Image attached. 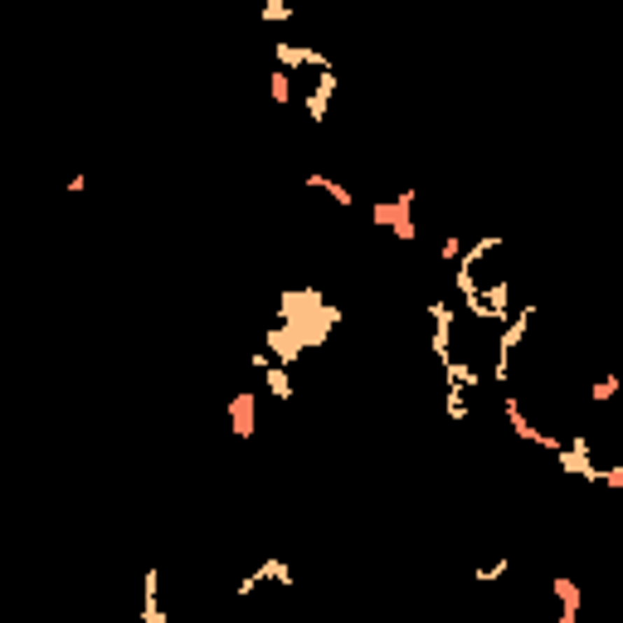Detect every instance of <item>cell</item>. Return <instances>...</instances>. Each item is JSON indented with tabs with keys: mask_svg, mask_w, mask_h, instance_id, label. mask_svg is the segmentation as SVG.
I'll list each match as a JSON object with an SVG mask.
<instances>
[{
	"mask_svg": "<svg viewBox=\"0 0 623 623\" xmlns=\"http://www.w3.org/2000/svg\"><path fill=\"white\" fill-rule=\"evenodd\" d=\"M331 93H336V69L316 74V88L307 93V117H312V122H321V117H326V103H331Z\"/></svg>",
	"mask_w": 623,
	"mask_h": 623,
	"instance_id": "obj_1",
	"label": "cell"
},
{
	"mask_svg": "<svg viewBox=\"0 0 623 623\" xmlns=\"http://www.w3.org/2000/svg\"><path fill=\"white\" fill-rule=\"evenodd\" d=\"M497 248H502V234H482V239H477V244L458 258V268H477V263H482L487 253H497Z\"/></svg>",
	"mask_w": 623,
	"mask_h": 623,
	"instance_id": "obj_2",
	"label": "cell"
},
{
	"mask_svg": "<svg viewBox=\"0 0 623 623\" xmlns=\"http://www.w3.org/2000/svg\"><path fill=\"white\" fill-rule=\"evenodd\" d=\"M229 419H234V428L248 438V433H253V395H234V405H229Z\"/></svg>",
	"mask_w": 623,
	"mask_h": 623,
	"instance_id": "obj_3",
	"label": "cell"
},
{
	"mask_svg": "<svg viewBox=\"0 0 623 623\" xmlns=\"http://www.w3.org/2000/svg\"><path fill=\"white\" fill-rule=\"evenodd\" d=\"M443 370H448V390H463V385L472 390V385H482V370H472V365H463V360H448Z\"/></svg>",
	"mask_w": 623,
	"mask_h": 623,
	"instance_id": "obj_4",
	"label": "cell"
},
{
	"mask_svg": "<svg viewBox=\"0 0 623 623\" xmlns=\"http://www.w3.org/2000/svg\"><path fill=\"white\" fill-rule=\"evenodd\" d=\"M307 186H312V190H326V195H331V200H336L341 209L351 205V190H346L341 181H331V176H316V171H312V176H307Z\"/></svg>",
	"mask_w": 623,
	"mask_h": 623,
	"instance_id": "obj_5",
	"label": "cell"
},
{
	"mask_svg": "<svg viewBox=\"0 0 623 623\" xmlns=\"http://www.w3.org/2000/svg\"><path fill=\"white\" fill-rule=\"evenodd\" d=\"M263 380H268V390H273L278 400H293V380H288V365H278V360H273V365L263 370Z\"/></svg>",
	"mask_w": 623,
	"mask_h": 623,
	"instance_id": "obj_6",
	"label": "cell"
},
{
	"mask_svg": "<svg viewBox=\"0 0 623 623\" xmlns=\"http://www.w3.org/2000/svg\"><path fill=\"white\" fill-rule=\"evenodd\" d=\"M614 395H619V375H604V380L589 390V400H594V405H609Z\"/></svg>",
	"mask_w": 623,
	"mask_h": 623,
	"instance_id": "obj_7",
	"label": "cell"
},
{
	"mask_svg": "<svg viewBox=\"0 0 623 623\" xmlns=\"http://www.w3.org/2000/svg\"><path fill=\"white\" fill-rule=\"evenodd\" d=\"M258 575H263V580H278V584H293V570H288L283 560H263Z\"/></svg>",
	"mask_w": 623,
	"mask_h": 623,
	"instance_id": "obj_8",
	"label": "cell"
},
{
	"mask_svg": "<svg viewBox=\"0 0 623 623\" xmlns=\"http://www.w3.org/2000/svg\"><path fill=\"white\" fill-rule=\"evenodd\" d=\"M288 78H293V74H283V69L273 74V98H278V103H288V98H293V83H288Z\"/></svg>",
	"mask_w": 623,
	"mask_h": 623,
	"instance_id": "obj_9",
	"label": "cell"
},
{
	"mask_svg": "<svg viewBox=\"0 0 623 623\" xmlns=\"http://www.w3.org/2000/svg\"><path fill=\"white\" fill-rule=\"evenodd\" d=\"M502 575H507V560H492V565L477 570V584H492V580H502Z\"/></svg>",
	"mask_w": 623,
	"mask_h": 623,
	"instance_id": "obj_10",
	"label": "cell"
},
{
	"mask_svg": "<svg viewBox=\"0 0 623 623\" xmlns=\"http://www.w3.org/2000/svg\"><path fill=\"white\" fill-rule=\"evenodd\" d=\"M448 419H468V405H463V390H448Z\"/></svg>",
	"mask_w": 623,
	"mask_h": 623,
	"instance_id": "obj_11",
	"label": "cell"
},
{
	"mask_svg": "<svg viewBox=\"0 0 623 623\" xmlns=\"http://www.w3.org/2000/svg\"><path fill=\"white\" fill-rule=\"evenodd\" d=\"M288 15H293V10H288L283 0H268V5H263V20H268V24H273V20H288Z\"/></svg>",
	"mask_w": 623,
	"mask_h": 623,
	"instance_id": "obj_12",
	"label": "cell"
},
{
	"mask_svg": "<svg viewBox=\"0 0 623 623\" xmlns=\"http://www.w3.org/2000/svg\"><path fill=\"white\" fill-rule=\"evenodd\" d=\"M443 258H463V244H458V234H448V239H443Z\"/></svg>",
	"mask_w": 623,
	"mask_h": 623,
	"instance_id": "obj_13",
	"label": "cell"
}]
</instances>
